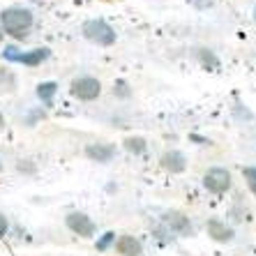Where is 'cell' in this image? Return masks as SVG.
<instances>
[{
    "mask_svg": "<svg viewBox=\"0 0 256 256\" xmlns=\"http://www.w3.org/2000/svg\"><path fill=\"white\" fill-rule=\"evenodd\" d=\"M0 28L14 40H26L32 28V12L26 7H7L0 12Z\"/></svg>",
    "mask_w": 256,
    "mask_h": 256,
    "instance_id": "obj_1",
    "label": "cell"
},
{
    "mask_svg": "<svg viewBox=\"0 0 256 256\" xmlns=\"http://www.w3.org/2000/svg\"><path fill=\"white\" fill-rule=\"evenodd\" d=\"M84 37L97 46H114L116 44V30L104 21V18H90L81 28Z\"/></svg>",
    "mask_w": 256,
    "mask_h": 256,
    "instance_id": "obj_2",
    "label": "cell"
},
{
    "mask_svg": "<svg viewBox=\"0 0 256 256\" xmlns=\"http://www.w3.org/2000/svg\"><path fill=\"white\" fill-rule=\"evenodd\" d=\"M72 95L81 102H92L102 95V84L95 76H78L72 81Z\"/></svg>",
    "mask_w": 256,
    "mask_h": 256,
    "instance_id": "obj_3",
    "label": "cell"
},
{
    "mask_svg": "<svg viewBox=\"0 0 256 256\" xmlns=\"http://www.w3.org/2000/svg\"><path fill=\"white\" fill-rule=\"evenodd\" d=\"M231 173L226 171V168L222 166H212L206 171V176H203V187L208 192H212V194H224V192L231 190Z\"/></svg>",
    "mask_w": 256,
    "mask_h": 256,
    "instance_id": "obj_4",
    "label": "cell"
},
{
    "mask_svg": "<svg viewBox=\"0 0 256 256\" xmlns=\"http://www.w3.org/2000/svg\"><path fill=\"white\" fill-rule=\"evenodd\" d=\"M65 224L72 233H76V236H81V238H92L95 231H97L95 222L90 220L86 212H70L65 217Z\"/></svg>",
    "mask_w": 256,
    "mask_h": 256,
    "instance_id": "obj_5",
    "label": "cell"
},
{
    "mask_svg": "<svg viewBox=\"0 0 256 256\" xmlns=\"http://www.w3.org/2000/svg\"><path fill=\"white\" fill-rule=\"evenodd\" d=\"M164 224H166L168 231L178 233V236H190L192 233V222L185 212H178V210H171V212L164 214Z\"/></svg>",
    "mask_w": 256,
    "mask_h": 256,
    "instance_id": "obj_6",
    "label": "cell"
},
{
    "mask_svg": "<svg viewBox=\"0 0 256 256\" xmlns=\"http://www.w3.org/2000/svg\"><path fill=\"white\" fill-rule=\"evenodd\" d=\"M116 155V146L111 143H88L86 146V157L90 162H100V164H106L111 162Z\"/></svg>",
    "mask_w": 256,
    "mask_h": 256,
    "instance_id": "obj_7",
    "label": "cell"
},
{
    "mask_svg": "<svg viewBox=\"0 0 256 256\" xmlns=\"http://www.w3.org/2000/svg\"><path fill=\"white\" fill-rule=\"evenodd\" d=\"M160 164H162V168L168 173H182L187 168V157L182 155L180 150H166V152L160 157Z\"/></svg>",
    "mask_w": 256,
    "mask_h": 256,
    "instance_id": "obj_8",
    "label": "cell"
},
{
    "mask_svg": "<svg viewBox=\"0 0 256 256\" xmlns=\"http://www.w3.org/2000/svg\"><path fill=\"white\" fill-rule=\"evenodd\" d=\"M116 250H118L120 256H141L143 254V244L138 238L134 236H120L116 240Z\"/></svg>",
    "mask_w": 256,
    "mask_h": 256,
    "instance_id": "obj_9",
    "label": "cell"
},
{
    "mask_svg": "<svg viewBox=\"0 0 256 256\" xmlns=\"http://www.w3.org/2000/svg\"><path fill=\"white\" fill-rule=\"evenodd\" d=\"M206 228H208L210 238L217 240V242H231L233 240V228L226 226L222 220H210L208 224H206Z\"/></svg>",
    "mask_w": 256,
    "mask_h": 256,
    "instance_id": "obj_10",
    "label": "cell"
},
{
    "mask_svg": "<svg viewBox=\"0 0 256 256\" xmlns=\"http://www.w3.org/2000/svg\"><path fill=\"white\" fill-rule=\"evenodd\" d=\"M48 56H51L48 48H32V51H24L21 58H18V62H21V65H28V67H37V65H42Z\"/></svg>",
    "mask_w": 256,
    "mask_h": 256,
    "instance_id": "obj_11",
    "label": "cell"
},
{
    "mask_svg": "<svg viewBox=\"0 0 256 256\" xmlns=\"http://www.w3.org/2000/svg\"><path fill=\"white\" fill-rule=\"evenodd\" d=\"M56 92H58V84H56V81H44V84L37 86V97H40L44 104H51Z\"/></svg>",
    "mask_w": 256,
    "mask_h": 256,
    "instance_id": "obj_12",
    "label": "cell"
},
{
    "mask_svg": "<svg viewBox=\"0 0 256 256\" xmlns=\"http://www.w3.org/2000/svg\"><path fill=\"white\" fill-rule=\"evenodd\" d=\"M122 146H125V150L134 152V155H141V152H146V148H148L146 138H141V136H127L125 141H122Z\"/></svg>",
    "mask_w": 256,
    "mask_h": 256,
    "instance_id": "obj_13",
    "label": "cell"
},
{
    "mask_svg": "<svg viewBox=\"0 0 256 256\" xmlns=\"http://www.w3.org/2000/svg\"><path fill=\"white\" fill-rule=\"evenodd\" d=\"M196 56H198V60H201L206 67H212V70L220 67V58H217L210 48H196Z\"/></svg>",
    "mask_w": 256,
    "mask_h": 256,
    "instance_id": "obj_14",
    "label": "cell"
},
{
    "mask_svg": "<svg viewBox=\"0 0 256 256\" xmlns=\"http://www.w3.org/2000/svg\"><path fill=\"white\" fill-rule=\"evenodd\" d=\"M111 242H116V233L114 231H108V233H104L100 240H97V250L100 252H106L108 250V244Z\"/></svg>",
    "mask_w": 256,
    "mask_h": 256,
    "instance_id": "obj_15",
    "label": "cell"
},
{
    "mask_svg": "<svg viewBox=\"0 0 256 256\" xmlns=\"http://www.w3.org/2000/svg\"><path fill=\"white\" fill-rule=\"evenodd\" d=\"M114 95L122 97V100L132 95V90H130V86H127V81H116V86H114Z\"/></svg>",
    "mask_w": 256,
    "mask_h": 256,
    "instance_id": "obj_16",
    "label": "cell"
},
{
    "mask_svg": "<svg viewBox=\"0 0 256 256\" xmlns=\"http://www.w3.org/2000/svg\"><path fill=\"white\" fill-rule=\"evenodd\" d=\"M21 54H24V51H18L16 46H5V51H2V58L10 60V62H18Z\"/></svg>",
    "mask_w": 256,
    "mask_h": 256,
    "instance_id": "obj_17",
    "label": "cell"
},
{
    "mask_svg": "<svg viewBox=\"0 0 256 256\" xmlns=\"http://www.w3.org/2000/svg\"><path fill=\"white\" fill-rule=\"evenodd\" d=\"M244 180H247V187L252 190V194L256 196V168H244Z\"/></svg>",
    "mask_w": 256,
    "mask_h": 256,
    "instance_id": "obj_18",
    "label": "cell"
},
{
    "mask_svg": "<svg viewBox=\"0 0 256 256\" xmlns=\"http://www.w3.org/2000/svg\"><path fill=\"white\" fill-rule=\"evenodd\" d=\"M7 228H10V224H7V217L0 212V236H5Z\"/></svg>",
    "mask_w": 256,
    "mask_h": 256,
    "instance_id": "obj_19",
    "label": "cell"
},
{
    "mask_svg": "<svg viewBox=\"0 0 256 256\" xmlns=\"http://www.w3.org/2000/svg\"><path fill=\"white\" fill-rule=\"evenodd\" d=\"M18 171H35V166H30V164H24V162H21V164H18Z\"/></svg>",
    "mask_w": 256,
    "mask_h": 256,
    "instance_id": "obj_20",
    "label": "cell"
},
{
    "mask_svg": "<svg viewBox=\"0 0 256 256\" xmlns=\"http://www.w3.org/2000/svg\"><path fill=\"white\" fill-rule=\"evenodd\" d=\"M2 125H5V118H2V114H0V130H2Z\"/></svg>",
    "mask_w": 256,
    "mask_h": 256,
    "instance_id": "obj_21",
    "label": "cell"
},
{
    "mask_svg": "<svg viewBox=\"0 0 256 256\" xmlns=\"http://www.w3.org/2000/svg\"><path fill=\"white\" fill-rule=\"evenodd\" d=\"M2 35H5V32H2V28H0V40H2Z\"/></svg>",
    "mask_w": 256,
    "mask_h": 256,
    "instance_id": "obj_22",
    "label": "cell"
},
{
    "mask_svg": "<svg viewBox=\"0 0 256 256\" xmlns=\"http://www.w3.org/2000/svg\"><path fill=\"white\" fill-rule=\"evenodd\" d=\"M254 21H256V5H254Z\"/></svg>",
    "mask_w": 256,
    "mask_h": 256,
    "instance_id": "obj_23",
    "label": "cell"
},
{
    "mask_svg": "<svg viewBox=\"0 0 256 256\" xmlns=\"http://www.w3.org/2000/svg\"><path fill=\"white\" fill-rule=\"evenodd\" d=\"M0 171H2V162H0Z\"/></svg>",
    "mask_w": 256,
    "mask_h": 256,
    "instance_id": "obj_24",
    "label": "cell"
}]
</instances>
